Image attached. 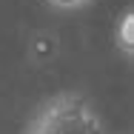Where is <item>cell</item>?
<instances>
[{
	"label": "cell",
	"instance_id": "2",
	"mask_svg": "<svg viewBox=\"0 0 134 134\" xmlns=\"http://www.w3.org/2000/svg\"><path fill=\"white\" fill-rule=\"evenodd\" d=\"M117 49H123V54H134V12L129 9L117 26Z\"/></svg>",
	"mask_w": 134,
	"mask_h": 134
},
{
	"label": "cell",
	"instance_id": "1",
	"mask_svg": "<svg viewBox=\"0 0 134 134\" xmlns=\"http://www.w3.org/2000/svg\"><path fill=\"white\" fill-rule=\"evenodd\" d=\"M29 134H103V123L83 97L60 94L37 111Z\"/></svg>",
	"mask_w": 134,
	"mask_h": 134
},
{
	"label": "cell",
	"instance_id": "3",
	"mask_svg": "<svg viewBox=\"0 0 134 134\" xmlns=\"http://www.w3.org/2000/svg\"><path fill=\"white\" fill-rule=\"evenodd\" d=\"M49 3H54V6H60V9H77V6H83V3H88V0H49Z\"/></svg>",
	"mask_w": 134,
	"mask_h": 134
}]
</instances>
